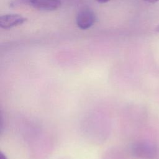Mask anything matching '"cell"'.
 I'll return each mask as SVG.
<instances>
[{
	"instance_id": "obj_1",
	"label": "cell",
	"mask_w": 159,
	"mask_h": 159,
	"mask_svg": "<svg viewBox=\"0 0 159 159\" xmlns=\"http://www.w3.org/2000/svg\"><path fill=\"white\" fill-rule=\"evenodd\" d=\"M96 21V15L93 10L89 8H84L79 11L76 17L78 27L86 30L90 28Z\"/></svg>"
},
{
	"instance_id": "obj_2",
	"label": "cell",
	"mask_w": 159,
	"mask_h": 159,
	"mask_svg": "<svg viewBox=\"0 0 159 159\" xmlns=\"http://www.w3.org/2000/svg\"><path fill=\"white\" fill-rule=\"evenodd\" d=\"M20 2L29 4L35 9L50 11L57 9L61 5L60 0H17Z\"/></svg>"
},
{
	"instance_id": "obj_3",
	"label": "cell",
	"mask_w": 159,
	"mask_h": 159,
	"mask_svg": "<svg viewBox=\"0 0 159 159\" xmlns=\"http://www.w3.org/2000/svg\"><path fill=\"white\" fill-rule=\"evenodd\" d=\"M27 20V18L19 14H5L0 17V27L4 29H9L23 24Z\"/></svg>"
},
{
	"instance_id": "obj_4",
	"label": "cell",
	"mask_w": 159,
	"mask_h": 159,
	"mask_svg": "<svg viewBox=\"0 0 159 159\" xmlns=\"http://www.w3.org/2000/svg\"><path fill=\"white\" fill-rule=\"evenodd\" d=\"M134 152L139 157L152 159L156 156V147L147 142H140L134 147Z\"/></svg>"
},
{
	"instance_id": "obj_5",
	"label": "cell",
	"mask_w": 159,
	"mask_h": 159,
	"mask_svg": "<svg viewBox=\"0 0 159 159\" xmlns=\"http://www.w3.org/2000/svg\"><path fill=\"white\" fill-rule=\"evenodd\" d=\"M148 2H150V3H155L157 2V1H158L159 0H144Z\"/></svg>"
},
{
	"instance_id": "obj_6",
	"label": "cell",
	"mask_w": 159,
	"mask_h": 159,
	"mask_svg": "<svg viewBox=\"0 0 159 159\" xmlns=\"http://www.w3.org/2000/svg\"><path fill=\"white\" fill-rule=\"evenodd\" d=\"M96 1H98L99 3H106V2H108L110 0H96Z\"/></svg>"
},
{
	"instance_id": "obj_7",
	"label": "cell",
	"mask_w": 159,
	"mask_h": 159,
	"mask_svg": "<svg viewBox=\"0 0 159 159\" xmlns=\"http://www.w3.org/2000/svg\"><path fill=\"white\" fill-rule=\"evenodd\" d=\"M0 159H6V156H4V155L2 153H1V155H0Z\"/></svg>"
},
{
	"instance_id": "obj_8",
	"label": "cell",
	"mask_w": 159,
	"mask_h": 159,
	"mask_svg": "<svg viewBox=\"0 0 159 159\" xmlns=\"http://www.w3.org/2000/svg\"><path fill=\"white\" fill-rule=\"evenodd\" d=\"M155 31L157 32H159V24L155 27Z\"/></svg>"
}]
</instances>
